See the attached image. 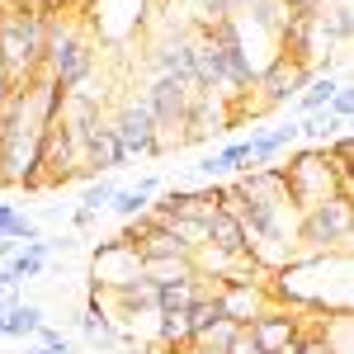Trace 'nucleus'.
<instances>
[{
	"label": "nucleus",
	"instance_id": "1",
	"mask_svg": "<svg viewBox=\"0 0 354 354\" xmlns=\"http://www.w3.org/2000/svg\"><path fill=\"white\" fill-rule=\"evenodd\" d=\"M298 255H326V250H354V198H322L302 208L293 222Z\"/></svg>",
	"mask_w": 354,
	"mask_h": 354
},
{
	"label": "nucleus",
	"instance_id": "2",
	"mask_svg": "<svg viewBox=\"0 0 354 354\" xmlns=\"http://www.w3.org/2000/svg\"><path fill=\"white\" fill-rule=\"evenodd\" d=\"M43 28H48V15H38L33 5L5 15V24H0V71L10 85H28L43 71Z\"/></svg>",
	"mask_w": 354,
	"mask_h": 354
},
{
	"label": "nucleus",
	"instance_id": "3",
	"mask_svg": "<svg viewBox=\"0 0 354 354\" xmlns=\"http://www.w3.org/2000/svg\"><path fill=\"white\" fill-rule=\"evenodd\" d=\"M279 170H283V194H288V203L298 213L340 194L335 189V165L322 156V147H307L298 156H288V165H279Z\"/></svg>",
	"mask_w": 354,
	"mask_h": 354
},
{
	"label": "nucleus",
	"instance_id": "4",
	"mask_svg": "<svg viewBox=\"0 0 354 354\" xmlns=\"http://www.w3.org/2000/svg\"><path fill=\"white\" fill-rule=\"evenodd\" d=\"M109 128L113 137H118V147L128 151V161H137V156H165L161 151V137H156V123H151V113H147V104L142 100H128L123 109L109 113Z\"/></svg>",
	"mask_w": 354,
	"mask_h": 354
},
{
	"label": "nucleus",
	"instance_id": "5",
	"mask_svg": "<svg viewBox=\"0 0 354 354\" xmlns=\"http://www.w3.org/2000/svg\"><path fill=\"white\" fill-rule=\"evenodd\" d=\"M302 322L298 312H288V307H279V302H270L255 322H250V335H255V345H260V354H293L302 340Z\"/></svg>",
	"mask_w": 354,
	"mask_h": 354
},
{
	"label": "nucleus",
	"instance_id": "6",
	"mask_svg": "<svg viewBox=\"0 0 354 354\" xmlns=\"http://www.w3.org/2000/svg\"><path fill=\"white\" fill-rule=\"evenodd\" d=\"M133 279H142V255L123 236L100 241V250H95V279L90 283L95 288H118V283H133Z\"/></svg>",
	"mask_w": 354,
	"mask_h": 354
},
{
	"label": "nucleus",
	"instance_id": "7",
	"mask_svg": "<svg viewBox=\"0 0 354 354\" xmlns=\"http://www.w3.org/2000/svg\"><path fill=\"white\" fill-rule=\"evenodd\" d=\"M81 161H85V170H90V175H100V170H123V165H128V151L118 147L109 118H104V123H100V128L81 142Z\"/></svg>",
	"mask_w": 354,
	"mask_h": 354
},
{
	"label": "nucleus",
	"instance_id": "8",
	"mask_svg": "<svg viewBox=\"0 0 354 354\" xmlns=\"http://www.w3.org/2000/svg\"><path fill=\"white\" fill-rule=\"evenodd\" d=\"M218 298H222V312L236 322V326H250L265 307H270V283H245V288H218Z\"/></svg>",
	"mask_w": 354,
	"mask_h": 354
},
{
	"label": "nucleus",
	"instance_id": "9",
	"mask_svg": "<svg viewBox=\"0 0 354 354\" xmlns=\"http://www.w3.org/2000/svg\"><path fill=\"white\" fill-rule=\"evenodd\" d=\"M165 185H161V175H142L137 185H128V189H118L113 194V203H109V213L118 222H133V218H142L147 208H151V198L161 194Z\"/></svg>",
	"mask_w": 354,
	"mask_h": 354
},
{
	"label": "nucleus",
	"instance_id": "10",
	"mask_svg": "<svg viewBox=\"0 0 354 354\" xmlns=\"http://www.w3.org/2000/svg\"><path fill=\"white\" fill-rule=\"evenodd\" d=\"M203 227H208V241H203V245H213V250H222V255H250V241H245L241 218H232V213H213Z\"/></svg>",
	"mask_w": 354,
	"mask_h": 354
},
{
	"label": "nucleus",
	"instance_id": "11",
	"mask_svg": "<svg viewBox=\"0 0 354 354\" xmlns=\"http://www.w3.org/2000/svg\"><path fill=\"white\" fill-rule=\"evenodd\" d=\"M48 317H43V307L38 302H19V307H10L5 312V326H0V335H10V340H33V330L43 326Z\"/></svg>",
	"mask_w": 354,
	"mask_h": 354
},
{
	"label": "nucleus",
	"instance_id": "12",
	"mask_svg": "<svg viewBox=\"0 0 354 354\" xmlns=\"http://www.w3.org/2000/svg\"><path fill=\"white\" fill-rule=\"evenodd\" d=\"M335 90H340V81H335V76H330V71H322V76H312V81L302 85V95L298 100H293V113H317V109H326L330 104V95H335Z\"/></svg>",
	"mask_w": 354,
	"mask_h": 354
},
{
	"label": "nucleus",
	"instance_id": "13",
	"mask_svg": "<svg viewBox=\"0 0 354 354\" xmlns=\"http://www.w3.org/2000/svg\"><path fill=\"white\" fill-rule=\"evenodd\" d=\"M213 156V170L218 175H250L255 170V161H250V137L245 142H227L222 151H208Z\"/></svg>",
	"mask_w": 354,
	"mask_h": 354
},
{
	"label": "nucleus",
	"instance_id": "14",
	"mask_svg": "<svg viewBox=\"0 0 354 354\" xmlns=\"http://www.w3.org/2000/svg\"><path fill=\"white\" fill-rule=\"evenodd\" d=\"M185 317H189V340H194V335H198V330L218 326L222 317H227V312H222V298H218V288H208V293H203V298L194 302V307H189V312H185Z\"/></svg>",
	"mask_w": 354,
	"mask_h": 354
},
{
	"label": "nucleus",
	"instance_id": "15",
	"mask_svg": "<svg viewBox=\"0 0 354 354\" xmlns=\"http://www.w3.org/2000/svg\"><path fill=\"white\" fill-rule=\"evenodd\" d=\"M335 133H345V123H335L326 109L302 113V118H298V137H312V142H330Z\"/></svg>",
	"mask_w": 354,
	"mask_h": 354
},
{
	"label": "nucleus",
	"instance_id": "16",
	"mask_svg": "<svg viewBox=\"0 0 354 354\" xmlns=\"http://www.w3.org/2000/svg\"><path fill=\"white\" fill-rule=\"evenodd\" d=\"M123 189V185H113V180H90L81 189V208H90V213H109L113 194Z\"/></svg>",
	"mask_w": 354,
	"mask_h": 354
},
{
	"label": "nucleus",
	"instance_id": "17",
	"mask_svg": "<svg viewBox=\"0 0 354 354\" xmlns=\"http://www.w3.org/2000/svg\"><path fill=\"white\" fill-rule=\"evenodd\" d=\"M293 354H335V350H330L326 335L317 330V322H307V326H302V340H298V350H293Z\"/></svg>",
	"mask_w": 354,
	"mask_h": 354
},
{
	"label": "nucleus",
	"instance_id": "18",
	"mask_svg": "<svg viewBox=\"0 0 354 354\" xmlns=\"http://www.w3.org/2000/svg\"><path fill=\"white\" fill-rule=\"evenodd\" d=\"M326 113H330V118H335V123H345V128H350V113H354V95H350V85H340V90L330 95Z\"/></svg>",
	"mask_w": 354,
	"mask_h": 354
},
{
	"label": "nucleus",
	"instance_id": "19",
	"mask_svg": "<svg viewBox=\"0 0 354 354\" xmlns=\"http://www.w3.org/2000/svg\"><path fill=\"white\" fill-rule=\"evenodd\" d=\"M33 345H48V350H66V354L76 350V345H71V340H66V335H62L57 326H48V322H43V326L33 330Z\"/></svg>",
	"mask_w": 354,
	"mask_h": 354
},
{
	"label": "nucleus",
	"instance_id": "20",
	"mask_svg": "<svg viewBox=\"0 0 354 354\" xmlns=\"http://www.w3.org/2000/svg\"><path fill=\"white\" fill-rule=\"evenodd\" d=\"M222 354H260V345H255V335H250V326H241L232 340H227V350Z\"/></svg>",
	"mask_w": 354,
	"mask_h": 354
},
{
	"label": "nucleus",
	"instance_id": "21",
	"mask_svg": "<svg viewBox=\"0 0 354 354\" xmlns=\"http://www.w3.org/2000/svg\"><path fill=\"white\" fill-rule=\"evenodd\" d=\"M95 222H100V213H90V208H76V213H71V227H76V232H90Z\"/></svg>",
	"mask_w": 354,
	"mask_h": 354
},
{
	"label": "nucleus",
	"instance_id": "22",
	"mask_svg": "<svg viewBox=\"0 0 354 354\" xmlns=\"http://www.w3.org/2000/svg\"><path fill=\"white\" fill-rule=\"evenodd\" d=\"M19 288H5V283H0V317H5V312H10V307H19Z\"/></svg>",
	"mask_w": 354,
	"mask_h": 354
},
{
	"label": "nucleus",
	"instance_id": "23",
	"mask_svg": "<svg viewBox=\"0 0 354 354\" xmlns=\"http://www.w3.org/2000/svg\"><path fill=\"white\" fill-rule=\"evenodd\" d=\"M19 250H24V245L15 241V236H0V265H5V260H15Z\"/></svg>",
	"mask_w": 354,
	"mask_h": 354
},
{
	"label": "nucleus",
	"instance_id": "24",
	"mask_svg": "<svg viewBox=\"0 0 354 354\" xmlns=\"http://www.w3.org/2000/svg\"><path fill=\"white\" fill-rule=\"evenodd\" d=\"M24 354H66V350H48V345H28Z\"/></svg>",
	"mask_w": 354,
	"mask_h": 354
},
{
	"label": "nucleus",
	"instance_id": "25",
	"mask_svg": "<svg viewBox=\"0 0 354 354\" xmlns=\"http://www.w3.org/2000/svg\"><path fill=\"white\" fill-rule=\"evenodd\" d=\"M15 218V203H0V222H10Z\"/></svg>",
	"mask_w": 354,
	"mask_h": 354
}]
</instances>
